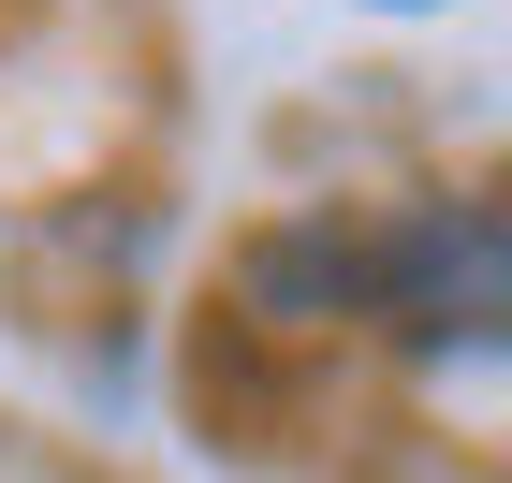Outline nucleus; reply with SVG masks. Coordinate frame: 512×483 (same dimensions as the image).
I'll return each mask as SVG.
<instances>
[{
  "label": "nucleus",
  "mask_w": 512,
  "mask_h": 483,
  "mask_svg": "<svg viewBox=\"0 0 512 483\" xmlns=\"http://www.w3.org/2000/svg\"><path fill=\"white\" fill-rule=\"evenodd\" d=\"M366 293H381L395 337H498V205H425L410 235L366 264Z\"/></svg>",
  "instance_id": "1"
}]
</instances>
